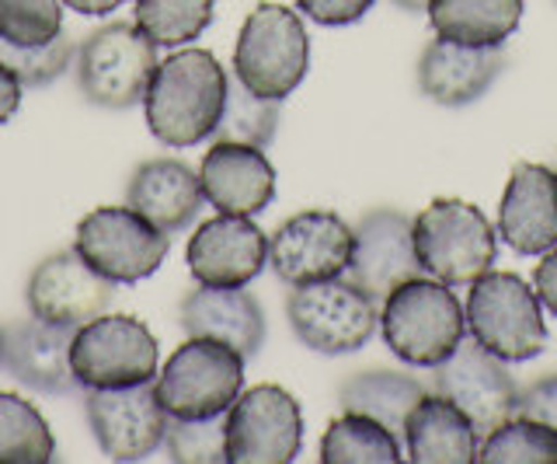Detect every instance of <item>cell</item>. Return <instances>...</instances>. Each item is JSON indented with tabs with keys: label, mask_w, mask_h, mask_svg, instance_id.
Masks as SVG:
<instances>
[{
	"label": "cell",
	"mask_w": 557,
	"mask_h": 464,
	"mask_svg": "<svg viewBox=\"0 0 557 464\" xmlns=\"http://www.w3.org/2000/svg\"><path fill=\"white\" fill-rule=\"evenodd\" d=\"M226 71L209 49H174L157 63L144 95V115L153 141L185 150L209 141L223 115Z\"/></svg>",
	"instance_id": "1"
},
{
	"label": "cell",
	"mask_w": 557,
	"mask_h": 464,
	"mask_svg": "<svg viewBox=\"0 0 557 464\" xmlns=\"http://www.w3.org/2000/svg\"><path fill=\"white\" fill-rule=\"evenodd\" d=\"M380 332L400 364L432 370L467 339V315L446 283L422 272L383 297Z\"/></svg>",
	"instance_id": "2"
},
{
	"label": "cell",
	"mask_w": 557,
	"mask_h": 464,
	"mask_svg": "<svg viewBox=\"0 0 557 464\" xmlns=\"http://www.w3.org/2000/svg\"><path fill=\"white\" fill-rule=\"evenodd\" d=\"M467 335L481 342L505 364H527L547 350L550 332L544 321V304L536 290L516 272L487 269L470 283L467 294Z\"/></svg>",
	"instance_id": "3"
},
{
	"label": "cell",
	"mask_w": 557,
	"mask_h": 464,
	"mask_svg": "<svg viewBox=\"0 0 557 464\" xmlns=\"http://www.w3.org/2000/svg\"><path fill=\"white\" fill-rule=\"evenodd\" d=\"M418 269L446 286L484 277L498 255V228L467 199H432L411 223Z\"/></svg>",
	"instance_id": "4"
},
{
	"label": "cell",
	"mask_w": 557,
	"mask_h": 464,
	"mask_svg": "<svg viewBox=\"0 0 557 464\" xmlns=\"http://www.w3.org/2000/svg\"><path fill=\"white\" fill-rule=\"evenodd\" d=\"M244 359L220 339L188 335L157 374V399L171 419H213L234 405L244 388Z\"/></svg>",
	"instance_id": "5"
},
{
	"label": "cell",
	"mask_w": 557,
	"mask_h": 464,
	"mask_svg": "<svg viewBox=\"0 0 557 464\" xmlns=\"http://www.w3.org/2000/svg\"><path fill=\"white\" fill-rule=\"evenodd\" d=\"M310 66V39L300 14L283 4H258L240 25L234 77L261 98L293 95Z\"/></svg>",
	"instance_id": "6"
},
{
	"label": "cell",
	"mask_w": 557,
	"mask_h": 464,
	"mask_svg": "<svg viewBox=\"0 0 557 464\" xmlns=\"http://www.w3.org/2000/svg\"><path fill=\"white\" fill-rule=\"evenodd\" d=\"M293 335L321 356L359 353L380 329V301L352 280H318L293 286L286 297Z\"/></svg>",
	"instance_id": "7"
},
{
	"label": "cell",
	"mask_w": 557,
	"mask_h": 464,
	"mask_svg": "<svg viewBox=\"0 0 557 464\" xmlns=\"http://www.w3.org/2000/svg\"><path fill=\"white\" fill-rule=\"evenodd\" d=\"M74 71L81 95L101 109L144 106L150 77L157 71V46L136 22H109L77 46Z\"/></svg>",
	"instance_id": "8"
},
{
	"label": "cell",
	"mask_w": 557,
	"mask_h": 464,
	"mask_svg": "<svg viewBox=\"0 0 557 464\" xmlns=\"http://www.w3.org/2000/svg\"><path fill=\"white\" fill-rule=\"evenodd\" d=\"M74 248L104 280L115 286H136L161 269L171 234L153 228L133 206H98L77 223Z\"/></svg>",
	"instance_id": "9"
},
{
	"label": "cell",
	"mask_w": 557,
	"mask_h": 464,
	"mask_svg": "<svg viewBox=\"0 0 557 464\" xmlns=\"http://www.w3.org/2000/svg\"><path fill=\"white\" fill-rule=\"evenodd\" d=\"M157 339L133 315H98L74 332L70 370L84 391L147 384L157 374Z\"/></svg>",
	"instance_id": "10"
},
{
	"label": "cell",
	"mask_w": 557,
	"mask_h": 464,
	"mask_svg": "<svg viewBox=\"0 0 557 464\" xmlns=\"http://www.w3.org/2000/svg\"><path fill=\"white\" fill-rule=\"evenodd\" d=\"M223 423L226 461L234 464H289L304 447L300 402L278 384L240 391Z\"/></svg>",
	"instance_id": "11"
},
{
	"label": "cell",
	"mask_w": 557,
	"mask_h": 464,
	"mask_svg": "<svg viewBox=\"0 0 557 464\" xmlns=\"http://www.w3.org/2000/svg\"><path fill=\"white\" fill-rule=\"evenodd\" d=\"M356 234L331 210H304L269 237V266L286 286L335 280L348 269Z\"/></svg>",
	"instance_id": "12"
},
{
	"label": "cell",
	"mask_w": 557,
	"mask_h": 464,
	"mask_svg": "<svg viewBox=\"0 0 557 464\" xmlns=\"http://www.w3.org/2000/svg\"><path fill=\"white\" fill-rule=\"evenodd\" d=\"M84 416L91 437L112 461H144L164 443L171 416L157 399L153 381L133 388L87 391Z\"/></svg>",
	"instance_id": "13"
},
{
	"label": "cell",
	"mask_w": 557,
	"mask_h": 464,
	"mask_svg": "<svg viewBox=\"0 0 557 464\" xmlns=\"http://www.w3.org/2000/svg\"><path fill=\"white\" fill-rule=\"evenodd\" d=\"M435 370V391L460 405L474 429L484 437L519 412V384L505 367V359L487 353L481 342L463 339L453 356Z\"/></svg>",
	"instance_id": "14"
},
{
	"label": "cell",
	"mask_w": 557,
	"mask_h": 464,
	"mask_svg": "<svg viewBox=\"0 0 557 464\" xmlns=\"http://www.w3.org/2000/svg\"><path fill=\"white\" fill-rule=\"evenodd\" d=\"M25 301L35 318L66 325V329H81V325L109 312L115 301V283L87 266L77 248H63L46 255L32 269Z\"/></svg>",
	"instance_id": "15"
},
{
	"label": "cell",
	"mask_w": 557,
	"mask_h": 464,
	"mask_svg": "<svg viewBox=\"0 0 557 464\" xmlns=\"http://www.w3.org/2000/svg\"><path fill=\"white\" fill-rule=\"evenodd\" d=\"M411 217H405L394 206H376L356 220V245L348 259V280L366 290L373 301H383L397 283L411 277H422L411 237Z\"/></svg>",
	"instance_id": "16"
},
{
	"label": "cell",
	"mask_w": 557,
	"mask_h": 464,
	"mask_svg": "<svg viewBox=\"0 0 557 464\" xmlns=\"http://www.w3.org/2000/svg\"><path fill=\"white\" fill-rule=\"evenodd\" d=\"M185 262L202 286H248L269 266V237L251 217L220 213L188 237Z\"/></svg>",
	"instance_id": "17"
},
{
	"label": "cell",
	"mask_w": 557,
	"mask_h": 464,
	"mask_svg": "<svg viewBox=\"0 0 557 464\" xmlns=\"http://www.w3.org/2000/svg\"><path fill=\"white\" fill-rule=\"evenodd\" d=\"M498 234L516 255L557 248V168L516 164L498 206Z\"/></svg>",
	"instance_id": "18"
},
{
	"label": "cell",
	"mask_w": 557,
	"mask_h": 464,
	"mask_svg": "<svg viewBox=\"0 0 557 464\" xmlns=\"http://www.w3.org/2000/svg\"><path fill=\"white\" fill-rule=\"evenodd\" d=\"M199 182L206 203L234 217H258L275 199V168L265 150L251 144L213 141L202 158Z\"/></svg>",
	"instance_id": "19"
},
{
	"label": "cell",
	"mask_w": 557,
	"mask_h": 464,
	"mask_svg": "<svg viewBox=\"0 0 557 464\" xmlns=\"http://www.w3.org/2000/svg\"><path fill=\"white\" fill-rule=\"evenodd\" d=\"M77 329L42 318H22L4 329V367L17 384L42 394H74L81 384L70 370V342Z\"/></svg>",
	"instance_id": "20"
},
{
	"label": "cell",
	"mask_w": 557,
	"mask_h": 464,
	"mask_svg": "<svg viewBox=\"0 0 557 464\" xmlns=\"http://www.w3.org/2000/svg\"><path fill=\"white\" fill-rule=\"evenodd\" d=\"M185 335H206L234 346L244 359H255L265 346V312L244 286H202L185 294L178 307Z\"/></svg>",
	"instance_id": "21"
},
{
	"label": "cell",
	"mask_w": 557,
	"mask_h": 464,
	"mask_svg": "<svg viewBox=\"0 0 557 464\" xmlns=\"http://www.w3.org/2000/svg\"><path fill=\"white\" fill-rule=\"evenodd\" d=\"M505 71L498 49L460 46L435 36L418 60V88L429 101L446 109H463L492 88Z\"/></svg>",
	"instance_id": "22"
},
{
	"label": "cell",
	"mask_w": 557,
	"mask_h": 464,
	"mask_svg": "<svg viewBox=\"0 0 557 464\" xmlns=\"http://www.w3.org/2000/svg\"><path fill=\"white\" fill-rule=\"evenodd\" d=\"M202 182L199 171H191L178 158H150L144 161L129 179L126 206L144 213L153 228L168 234L185 231L202 210Z\"/></svg>",
	"instance_id": "23"
},
{
	"label": "cell",
	"mask_w": 557,
	"mask_h": 464,
	"mask_svg": "<svg viewBox=\"0 0 557 464\" xmlns=\"http://www.w3.org/2000/svg\"><path fill=\"white\" fill-rule=\"evenodd\" d=\"M400 437H405L408 457L414 464H470L478 461V443L481 434L470 423V416L453 405L446 394H425L418 402L405 426H400Z\"/></svg>",
	"instance_id": "24"
},
{
	"label": "cell",
	"mask_w": 557,
	"mask_h": 464,
	"mask_svg": "<svg viewBox=\"0 0 557 464\" xmlns=\"http://www.w3.org/2000/svg\"><path fill=\"white\" fill-rule=\"evenodd\" d=\"M429 22L435 36L498 49L522 22V0H429Z\"/></svg>",
	"instance_id": "25"
},
{
	"label": "cell",
	"mask_w": 557,
	"mask_h": 464,
	"mask_svg": "<svg viewBox=\"0 0 557 464\" xmlns=\"http://www.w3.org/2000/svg\"><path fill=\"white\" fill-rule=\"evenodd\" d=\"M425 384L400 370H362L338 384L342 412H362L400 434L408 412L425 399Z\"/></svg>",
	"instance_id": "26"
},
{
	"label": "cell",
	"mask_w": 557,
	"mask_h": 464,
	"mask_svg": "<svg viewBox=\"0 0 557 464\" xmlns=\"http://www.w3.org/2000/svg\"><path fill=\"white\" fill-rule=\"evenodd\" d=\"M321 461L324 464H397L400 454L397 434L380 419L362 416V412H342L331 419L321 440Z\"/></svg>",
	"instance_id": "27"
},
{
	"label": "cell",
	"mask_w": 557,
	"mask_h": 464,
	"mask_svg": "<svg viewBox=\"0 0 557 464\" xmlns=\"http://www.w3.org/2000/svg\"><path fill=\"white\" fill-rule=\"evenodd\" d=\"M57 454L52 429L42 412L22 394L0 391V461L8 464H46Z\"/></svg>",
	"instance_id": "28"
},
{
	"label": "cell",
	"mask_w": 557,
	"mask_h": 464,
	"mask_svg": "<svg viewBox=\"0 0 557 464\" xmlns=\"http://www.w3.org/2000/svg\"><path fill=\"white\" fill-rule=\"evenodd\" d=\"M278 115H283V101L261 98L251 88H244L237 77H231L226 81V101L220 123L213 130V141H234L265 150L275 141Z\"/></svg>",
	"instance_id": "29"
},
{
	"label": "cell",
	"mask_w": 557,
	"mask_h": 464,
	"mask_svg": "<svg viewBox=\"0 0 557 464\" xmlns=\"http://www.w3.org/2000/svg\"><path fill=\"white\" fill-rule=\"evenodd\" d=\"M213 14L216 0H136L133 19L157 49H174L199 39L213 25Z\"/></svg>",
	"instance_id": "30"
},
{
	"label": "cell",
	"mask_w": 557,
	"mask_h": 464,
	"mask_svg": "<svg viewBox=\"0 0 557 464\" xmlns=\"http://www.w3.org/2000/svg\"><path fill=\"white\" fill-rule=\"evenodd\" d=\"M478 461L484 464H557V429L547 423L516 416L484 434L478 443Z\"/></svg>",
	"instance_id": "31"
},
{
	"label": "cell",
	"mask_w": 557,
	"mask_h": 464,
	"mask_svg": "<svg viewBox=\"0 0 557 464\" xmlns=\"http://www.w3.org/2000/svg\"><path fill=\"white\" fill-rule=\"evenodd\" d=\"M63 36V0H0V39L46 46Z\"/></svg>",
	"instance_id": "32"
},
{
	"label": "cell",
	"mask_w": 557,
	"mask_h": 464,
	"mask_svg": "<svg viewBox=\"0 0 557 464\" xmlns=\"http://www.w3.org/2000/svg\"><path fill=\"white\" fill-rule=\"evenodd\" d=\"M74 57H77V46L74 39H66V32L46 46H11L0 39V63H4L25 88H46V84L63 77V71L74 63Z\"/></svg>",
	"instance_id": "33"
},
{
	"label": "cell",
	"mask_w": 557,
	"mask_h": 464,
	"mask_svg": "<svg viewBox=\"0 0 557 464\" xmlns=\"http://www.w3.org/2000/svg\"><path fill=\"white\" fill-rule=\"evenodd\" d=\"M226 416V412H223ZM213 419H171L164 447L178 464H223L226 461V423Z\"/></svg>",
	"instance_id": "34"
},
{
	"label": "cell",
	"mask_w": 557,
	"mask_h": 464,
	"mask_svg": "<svg viewBox=\"0 0 557 464\" xmlns=\"http://www.w3.org/2000/svg\"><path fill=\"white\" fill-rule=\"evenodd\" d=\"M310 22H318L324 28H342V25H352L359 22L366 11L373 8V0H296Z\"/></svg>",
	"instance_id": "35"
},
{
	"label": "cell",
	"mask_w": 557,
	"mask_h": 464,
	"mask_svg": "<svg viewBox=\"0 0 557 464\" xmlns=\"http://www.w3.org/2000/svg\"><path fill=\"white\" fill-rule=\"evenodd\" d=\"M519 416H530L557 429V374H547L530 388H519Z\"/></svg>",
	"instance_id": "36"
},
{
	"label": "cell",
	"mask_w": 557,
	"mask_h": 464,
	"mask_svg": "<svg viewBox=\"0 0 557 464\" xmlns=\"http://www.w3.org/2000/svg\"><path fill=\"white\" fill-rule=\"evenodd\" d=\"M533 290H536L540 304L557 318V248L540 255V266L533 272Z\"/></svg>",
	"instance_id": "37"
},
{
	"label": "cell",
	"mask_w": 557,
	"mask_h": 464,
	"mask_svg": "<svg viewBox=\"0 0 557 464\" xmlns=\"http://www.w3.org/2000/svg\"><path fill=\"white\" fill-rule=\"evenodd\" d=\"M22 88L25 84L17 81L4 63H0V126H4L8 119L17 112V106H22Z\"/></svg>",
	"instance_id": "38"
},
{
	"label": "cell",
	"mask_w": 557,
	"mask_h": 464,
	"mask_svg": "<svg viewBox=\"0 0 557 464\" xmlns=\"http://www.w3.org/2000/svg\"><path fill=\"white\" fill-rule=\"evenodd\" d=\"M122 4H126V0H63V8L87 14V19H104V14L119 11Z\"/></svg>",
	"instance_id": "39"
},
{
	"label": "cell",
	"mask_w": 557,
	"mask_h": 464,
	"mask_svg": "<svg viewBox=\"0 0 557 464\" xmlns=\"http://www.w3.org/2000/svg\"><path fill=\"white\" fill-rule=\"evenodd\" d=\"M391 4H397L400 11H408V14H418V11L429 8V0H391Z\"/></svg>",
	"instance_id": "40"
},
{
	"label": "cell",
	"mask_w": 557,
	"mask_h": 464,
	"mask_svg": "<svg viewBox=\"0 0 557 464\" xmlns=\"http://www.w3.org/2000/svg\"><path fill=\"white\" fill-rule=\"evenodd\" d=\"M0 367H4V329H0Z\"/></svg>",
	"instance_id": "41"
}]
</instances>
